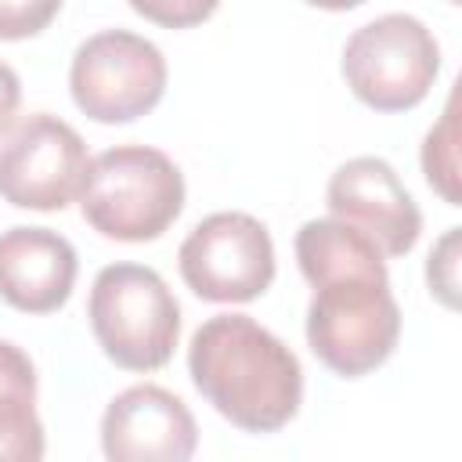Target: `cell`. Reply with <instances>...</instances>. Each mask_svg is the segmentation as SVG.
Instances as JSON below:
<instances>
[{
  "instance_id": "6da1fadb",
  "label": "cell",
  "mask_w": 462,
  "mask_h": 462,
  "mask_svg": "<svg viewBox=\"0 0 462 462\" xmlns=\"http://www.w3.org/2000/svg\"><path fill=\"white\" fill-rule=\"evenodd\" d=\"M195 390L238 430L274 433L303 401L300 357L249 314H213L188 346Z\"/></svg>"
},
{
  "instance_id": "7a4b0ae2",
  "label": "cell",
  "mask_w": 462,
  "mask_h": 462,
  "mask_svg": "<svg viewBox=\"0 0 462 462\" xmlns=\"http://www.w3.org/2000/svg\"><path fill=\"white\" fill-rule=\"evenodd\" d=\"M83 220L116 242H152L184 209V173L148 144H116L90 159L79 188Z\"/></svg>"
},
{
  "instance_id": "3957f363",
  "label": "cell",
  "mask_w": 462,
  "mask_h": 462,
  "mask_svg": "<svg viewBox=\"0 0 462 462\" xmlns=\"http://www.w3.org/2000/svg\"><path fill=\"white\" fill-rule=\"evenodd\" d=\"M97 346L126 372L162 368L180 339V303L159 271L144 263H108L87 300Z\"/></svg>"
},
{
  "instance_id": "277c9868",
  "label": "cell",
  "mask_w": 462,
  "mask_h": 462,
  "mask_svg": "<svg viewBox=\"0 0 462 462\" xmlns=\"http://www.w3.org/2000/svg\"><path fill=\"white\" fill-rule=\"evenodd\" d=\"M401 339V307L390 274H339L314 285L307 307V343L314 357L343 379L375 372Z\"/></svg>"
},
{
  "instance_id": "5b68a950",
  "label": "cell",
  "mask_w": 462,
  "mask_h": 462,
  "mask_svg": "<svg viewBox=\"0 0 462 462\" xmlns=\"http://www.w3.org/2000/svg\"><path fill=\"white\" fill-rule=\"evenodd\" d=\"M440 72V47L415 14H379L343 47V79L375 112L415 108Z\"/></svg>"
},
{
  "instance_id": "8992f818",
  "label": "cell",
  "mask_w": 462,
  "mask_h": 462,
  "mask_svg": "<svg viewBox=\"0 0 462 462\" xmlns=\"http://www.w3.org/2000/svg\"><path fill=\"white\" fill-rule=\"evenodd\" d=\"M69 90L76 108L94 123H134L162 101V51L126 29H105L72 54Z\"/></svg>"
},
{
  "instance_id": "52a82bcc",
  "label": "cell",
  "mask_w": 462,
  "mask_h": 462,
  "mask_svg": "<svg viewBox=\"0 0 462 462\" xmlns=\"http://www.w3.org/2000/svg\"><path fill=\"white\" fill-rule=\"evenodd\" d=\"M184 285L209 303H249L274 282L271 231L238 209L209 213L177 249Z\"/></svg>"
},
{
  "instance_id": "ba28073f",
  "label": "cell",
  "mask_w": 462,
  "mask_h": 462,
  "mask_svg": "<svg viewBox=\"0 0 462 462\" xmlns=\"http://www.w3.org/2000/svg\"><path fill=\"white\" fill-rule=\"evenodd\" d=\"M90 155L83 137L51 112L25 116L0 141V199L18 209L54 213L79 199Z\"/></svg>"
},
{
  "instance_id": "9c48e42d",
  "label": "cell",
  "mask_w": 462,
  "mask_h": 462,
  "mask_svg": "<svg viewBox=\"0 0 462 462\" xmlns=\"http://www.w3.org/2000/svg\"><path fill=\"white\" fill-rule=\"evenodd\" d=\"M328 209L332 217L365 231L383 256H404L415 249L422 235V213L397 170L379 155L346 159L328 180Z\"/></svg>"
},
{
  "instance_id": "30bf717a",
  "label": "cell",
  "mask_w": 462,
  "mask_h": 462,
  "mask_svg": "<svg viewBox=\"0 0 462 462\" xmlns=\"http://www.w3.org/2000/svg\"><path fill=\"white\" fill-rule=\"evenodd\" d=\"M195 444L188 404L155 383L123 390L101 415V451L112 462H188Z\"/></svg>"
},
{
  "instance_id": "8fae6325",
  "label": "cell",
  "mask_w": 462,
  "mask_h": 462,
  "mask_svg": "<svg viewBox=\"0 0 462 462\" xmlns=\"http://www.w3.org/2000/svg\"><path fill=\"white\" fill-rule=\"evenodd\" d=\"M76 249L51 227L0 231V296L22 314H51L76 285Z\"/></svg>"
},
{
  "instance_id": "7c38bea8",
  "label": "cell",
  "mask_w": 462,
  "mask_h": 462,
  "mask_svg": "<svg viewBox=\"0 0 462 462\" xmlns=\"http://www.w3.org/2000/svg\"><path fill=\"white\" fill-rule=\"evenodd\" d=\"M43 422L36 415V368L22 346L0 339V462L43 458Z\"/></svg>"
},
{
  "instance_id": "4fadbf2b",
  "label": "cell",
  "mask_w": 462,
  "mask_h": 462,
  "mask_svg": "<svg viewBox=\"0 0 462 462\" xmlns=\"http://www.w3.org/2000/svg\"><path fill=\"white\" fill-rule=\"evenodd\" d=\"M296 263L310 285L339 274H386L383 249L339 217H318L296 231Z\"/></svg>"
},
{
  "instance_id": "5bb4252c",
  "label": "cell",
  "mask_w": 462,
  "mask_h": 462,
  "mask_svg": "<svg viewBox=\"0 0 462 462\" xmlns=\"http://www.w3.org/2000/svg\"><path fill=\"white\" fill-rule=\"evenodd\" d=\"M422 173L448 206H458V94L448 97L440 123L422 141Z\"/></svg>"
},
{
  "instance_id": "9a60e30c",
  "label": "cell",
  "mask_w": 462,
  "mask_h": 462,
  "mask_svg": "<svg viewBox=\"0 0 462 462\" xmlns=\"http://www.w3.org/2000/svg\"><path fill=\"white\" fill-rule=\"evenodd\" d=\"M426 282H430V292L448 310L458 307V227H448L440 242L433 245L430 263H426Z\"/></svg>"
},
{
  "instance_id": "2e32d148",
  "label": "cell",
  "mask_w": 462,
  "mask_h": 462,
  "mask_svg": "<svg viewBox=\"0 0 462 462\" xmlns=\"http://www.w3.org/2000/svg\"><path fill=\"white\" fill-rule=\"evenodd\" d=\"M58 11L61 0H0V40H29L43 32Z\"/></svg>"
},
{
  "instance_id": "e0dca14e",
  "label": "cell",
  "mask_w": 462,
  "mask_h": 462,
  "mask_svg": "<svg viewBox=\"0 0 462 462\" xmlns=\"http://www.w3.org/2000/svg\"><path fill=\"white\" fill-rule=\"evenodd\" d=\"M141 18L162 25V29H191L202 25L220 0H126Z\"/></svg>"
},
{
  "instance_id": "ac0fdd59",
  "label": "cell",
  "mask_w": 462,
  "mask_h": 462,
  "mask_svg": "<svg viewBox=\"0 0 462 462\" xmlns=\"http://www.w3.org/2000/svg\"><path fill=\"white\" fill-rule=\"evenodd\" d=\"M18 101H22V83H18V72L0 61V134L14 123V112H18Z\"/></svg>"
},
{
  "instance_id": "d6986e66",
  "label": "cell",
  "mask_w": 462,
  "mask_h": 462,
  "mask_svg": "<svg viewBox=\"0 0 462 462\" xmlns=\"http://www.w3.org/2000/svg\"><path fill=\"white\" fill-rule=\"evenodd\" d=\"M310 7H325V11H354V7H361L365 0H307Z\"/></svg>"
}]
</instances>
